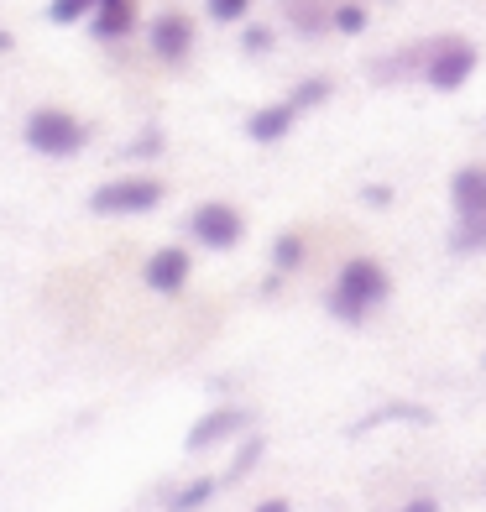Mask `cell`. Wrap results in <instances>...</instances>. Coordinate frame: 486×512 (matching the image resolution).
I'll return each instance as SVG.
<instances>
[{"label": "cell", "mask_w": 486, "mask_h": 512, "mask_svg": "<svg viewBox=\"0 0 486 512\" xmlns=\"http://www.w3.org/2000/svg\"><path fill=\"white\" fill-rule=\"evenodd\" d=\"M392 298V277L377 256H351V262L340 267L335 288H330V314L345 319V324H361L372 319L382 304Z\"/></svg>", "instance_id": "obj_1"}, {"label": "cell", "mask_w": 486, "mask_h": 512, "mask_svg": "<svg viewBox=\"0 0 486 512\" xmlns=\"http://www.w3.org/2000/svg\"><path fill=\"white\" fill-rule=\"evenodd\" d=\"M21 136H27V147L42 152V157H74V152H84V142H89V131H84L79 115H68V110H58V105L32 110L27 126H21Z\"/></svg>", "instance_id": "obj_2"}, {"label": "cell", "mask_w": 486, "mask_h": 512, "mask_svg": "<svg viewBox=\"0 0 486 512\" xmlns=\"http://www.w3.org/2000/svg\"><path fill=\"white\" fill-rule=\"evenodd\" d=\"M162 194L168 189H162L157 178H110L89 194V209H95V215H152L162 204Z\"/></svg>", "instance_id": "obj_3"}, {"label": "cell", "mask_w": 486, "mask_h": 512, "mask_svg": "<svg viewBox=\"0 0 486 512\" xmlns=\"http://www.w3.org/2000/svg\"><path fill=\"white\" fill-rule=\"evenodd\" d=\"M476 74V48L466 37H439L429 42V58H424V84L439 89V95H450Z\"/></svg>", "instance_id": "obj_4"}, {"label": "cell", "mask_w": 486, "mask_h": 512, "mask_svg": "<svg viewBox=\"0 0 486 512\" xmlns=\"http://www.w3.org/2000/svg\"><path fill=\"white\" fill-rule=\"evenodd\" d=\"M189 236L210 251H236L246 241V220L236 204H199L189 215Z\"/></svg>", "instance_id": "obj_5"}, {"label": "cell", "mask_w": 486, "mask_h": 512, "mask_svg": "<svg viewBox=\"0 0 486 512\" xmlns=\"http://www.w3.org/2000/svg\"><path fill=\"white\" fill-rule=\"evenodd\" d=\"M189 272H194V256L183 251V246H162V251H152V256H147V267H142V277H147V288H152V293H178L183 283H189Z\"/></svg>", "instance_id": "obj_6"}, {"label": "cell", "mask_w": 486, "mask_h": 512, "mask_svg": "<svg viewBox=\"0 0 486 512\" xmlns=\"http://www.w3.org/2000/svg\"><path fill=\"white\" fill-rule=\"evenodd\" d=\"M152 53L157 58H168V63H178L183 53L194 48V21L189 16H178V11H162V16H152Z\"/></svg>", "instance_id": "obj_7"}, {"label": "cell", "mask_w": 486, "mask_h": 512, "mask_svg": "<svg viewBox=\"0 0 486 512\" xmlns=\"http://www.w3.org/2000/svg\"><path fill=\"white\" fill-rule=\"evenodd\" d=\"M241 429H246V413H241V408H215V413H204L199 424L189 429V439H183V445L199 455V450H215V445H225V439H236Z\"/></svg>", "instance_id": "obj_8"}, {"label": "cell", "mask_w": 486, "mask_h": 512, "mask_svg": "<svg viewBox=\"0 0 486 512\" xmlns=\"http://www.w3.org/2000/svg\"><path fill=\"white\" fill-rule=\"evenodd\" d=\"M450 204H455V220L486 215V168L481 162H471V168H460L450 178Z\"/></svg>", "instance_id": "obj_9"}, {"label": "cell", "mask_w": 486, "mask_h": 512, "mask_svg": "<svg viewBox=\"0 0 486 512\" xmlns=\"http://www.w3.org/2000/svg\"><path fill=\"white\" fill-rule=\"evenodd\" d=\"M293 121H298V110L288 100H277V105H262V110L246 115V136L257 147H272V142H283V136L293 131Z\"/></svg>", "instance_id": "obj_10"}, {"label": "cell", "mask_w": 486, "mask_h": 512, "mask_svg": "<svg viewBox=\"0 0 486 512\" xmlns=\"http://www.w3.org/2000/svg\"><path fill=\"white\" fill-rule=\"evenodd\" d=\"M131 27H136L131 0H105V6H95V37H126Z\"/></svg>", "instance_id": "obj_11"}, {"label": "cell", "mask_w": 486, "mask_h": 512, "mask_svg": "<svg viewBox=\"0 0 486 512\" xmlns=\"http://www.w3.org/2000/svg\"><path fill=\"white\" fill-rule=\"evenodd\" d=\"M215 486H220L215 476H194L189 486H178V492L168 497V512H199L204 502L215 497Z\"/></svg>", "instance_id": "obj_12"}, {"label": "cell", "mask_w": 486, "mask_h": 512, "mask_svg": "<svg viewBox=\"0 0 486 512\" xmlns=\"http://www.w3.org/2000/svg\"><path fill=\"white\" fill-rule=\"evenodd\" d=\"M450 251H455V256H476V251H486V215L460 220V230L450 236Z\"/></svg>", "instance_id": "obj_13"}, {"label": "cell", "mask_w": 486, "mask_h": 512, "mask_svg": "<svg viewBox=\"0 0 486 512\" xmlns=\"http://www.w3.org/2000/svg\"><path fill=\"white\" fill-rule=\"evenodd\" d=\"M387 418H413V424H429V408H419V403H387V408H377L372 418H361V424H356V434H366V429L387 424Z\"/></svg>", "instance_id": "obj_14"}, {"label": "cell", "mask_w": 486, "mask_h": 512, "mask_svg": "<svg viewBox=\"0 0 486 512\" xmlns=\"http://www.w3.org/2000/svg\"><path fill=\"white\" fill-rule=\"evenodd\" d=\"M304 251H309L304 236H298V230H288V236L272 241V267H277V272H293L298 262H304Z\"/></svg>", "instance_id": "obj_15"}, {"label": "cell", "mask_w": 486, "mask_h": 512, "mask_svg": "<svg viewBox=\"0 0 486 512\" xmlns=\"http://www.w3.org/2000/svg\"><path fill=\"white\" fill-rule=\"evenodd\" d=\"M330 27H335V32H345V37L366 32V6H361V0H340V6L330 11Z\"/></svg>", "instance_id": "obj_16"}, {"label": "cell", "mask_w": 486, "mask_h": 512, "mask_svg": "<svg viewBox=\"0 0 486 512\" xmlns=\"http://www.w3.org/2000/svg\"><path fill=\"white\" fill-rule=\"evenodd\" d=\"M324 100H330V79H304V84H298L293 95H288V105H293L298 115L314 110V105H324Z\"/></svg>", "instance_id": "obj_17"}, {"label": "cell", "mask_w": 486, "mask_h": 512, "mask_svg": "<svg viewBox=\"0 0 486 512\" xmlns=\"http://www.w3.org/2000/svg\"><path fill=\"white\" fill-rule=\"evenodd\" d=\"M262 439H246V445H241V455L236 460H230V471H225V481H241V476H251V471H257V460H262Z\"/></svg>", "instance_id": "obj_18"}, {"label": "cell", "mask_w": 486, "mask_h": 512, "mask_svg": "<svg viewBox=\"0 0 486 512\" xmlns=\"http://www.w3.org/2000/svg\"><path fill=\"white\" fill-rule=\"evenodd\" d=\"M89 11H95V0H53L48 21H58V27H74V21H84Z\"/></svg>", "instance_id": "obj_19"}, {"label": "cell", "mask_w": 486, "mask_h": 512, "mask_svg": "<svg viewBox=\"0 0 486 512\" xmlns=\"http://www.w3.org/2000/svg\"><path fill=\"white\" fill-rule=\"evenodd\" d=\"M309 6H314V0H288V21H293L304 37H314V32L324 27V11H309Z\"/></svg>", "instance_id": "obj_20"}, {"label": "cell", "mask_w": 486, "mask_h": 512, "mask_svg": "<svg viewBox=\"0 0 486 512\" xmlns=\"http://www.w3.org/2000/svg\"><path fill=\"white\" fill-rule=\"evenodd\" d=\"M204 6H210L215 21H241L251 11V0H204Z\"/></svg>", "instance_id": "obj_21"}, {"label": "cell", "mask_w": 486, "mask_h": 512, "mask_svg": "<svg viewBox=\"0 0 486 512\" xmlns=\"http://www.w3.org/2000/svg\"><path fill=\"white\" fill-rule=\"evenodd\" d=\"M126 152H131V157H157V152H162V136H157V131H147V136H136V142H131Z\"/></svg>", "instance_id": "obj_22"}, {"label": "cell", "mask_w": 486, "mask_h": 512, "mask_svg": "<svg viewBox=\"0 0 486 512\" xmlns=\"http://www.w3.org/2000/svg\"><path fill=\"white\" fill-rule=\"evenodd\" d=\"M241 42H246V53H267V48H272V32H267V27H246Z\"/></svg>", "instance_id": "obj_23"}, {"label": "cell", "mask_w": 486, "mask_h": 512, "mask_svg": "<svg viewBox=\"0 0 486 512\" xmlns=\"http://www.w3.org/2000/svg\"><path fill=\"white\" fill-rule=\"evenodd\" d=\"M403 512H439V497H413L403 502Z\"/></svg>", "instance_id": "obj_24"}, {"label": "cell", "mask_w": 486, "mask_h": 512, "mask_svg": "<svg viewBox=\"0 0 486 512\" xmlns=\"http://www.w3.org/2000/svg\"><path fill=\"white\" fill-rule=\"evenodd\" d=\"M251 512H293L283 497H267V502H257V507H251Z\"/></svg>", "instance_id": "obj_25"}, {"label": "cell", "mask_w": 486, "mask_h": 512, "mask_svg": "<svg viewBox=\"0 0 486 512\" xmlns=\"http://www.w3.org/2000/svg\"><path fill=\"white\" fill-rule=\"evenodd\" d=\"M95 6H105V0H95Z\"/></svg>", "instance_id": "obj_26"}]
</instances>
